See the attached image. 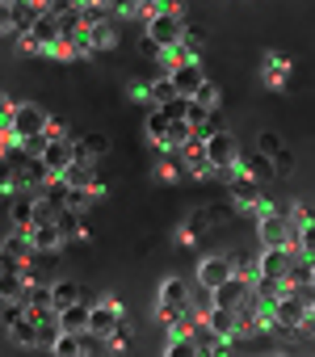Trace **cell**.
Segmentation results:
<instances>
[{"mask_svg":"<svg viewBox=\"0 0 315 357\" xmlns=\"http://www.w3.org/2000/svg\"><path fill=\"white\" fill-rule=\"evenodd\" d=\"M5 130H9V143H34V139H47V130H51V114H47L38 101H26V105H17V109L5 118Z\"/></svg>","mask_w":315,"mask_h":357,"instance_id":"6da1fadb","label":"cell"},{"mask_svg":"<svg viewBox=\"0 0 315 357\" xmlns=\"http://www.w3.org/2000/svg\"><path fill=\"white\" fill-rule=\"evenodd\" d=\"M256 231H261V244H265V248H298V227H294V219H290V215L261 211Z\"/></svg>","mask_w":315,"mask_h":357,"instance_id":"7a4b0ae2","label":"cell"},{"mask_svg":"<svg viewBox=\"0 0 315 357\" xmlns=\"http://www.w3.org/2000/svg\"><path fill=\"white\" fill-rule=\"evenodd\" d=\"M185 30H190V26L181 22V13H155V17H147V38L160 47L164 55L185 43Z\"/></svg>","mask_w":315,"mask_h":357,"instance_id":"3957f363","label":"cell"},{"mask_svg":"<svg viewBox=\"0 0 315 357\" xmlns=\"http://www.w3.org/2000/svg\"><path fill=\"white\" fill-rule=\"evenodd\" d=\"M190 298H194V290H190L181 278H169V282L160 286V307H155L160 324H181V315L190 311Z\"/></svg>","mask_w":315,"mask_h":357,"instance_id":"277c9868","label":"cell"},{"mask_svg":"<svg viewBox=\"0 0 315 357\" xmlns=\"http://www.w3.org/2000/svg\"><path fill=\"white\" fill-rule=\"evenodd\" d=\"M43 164L51 168V176H63V172L76 164V143H72V139H51V135H47V147H43Z\"/></svg>","mask_w":315,"mask_h":357,"instance_id":"5b68a950","label":"cell"},{"mask_svg":"<svg viewBox=\"0 0 315 357\" xmlns=\"http://www.w3.org/2000/svg\"><path fill=\"white\" fill-rule=\"evenodd\" d=\"M206 155H210V164H215V168H231V164H240V160H244V155H240V143H236L227 130L206 139Z\"/></svg>","mask_w":315,"mask_h":357,"instance_id":"8992f818","label":"cell"},{"mask_svg":"<svg viewBox=\"0 0 315 357\" xmlns=\"http://www.w3.org/2000/svg\"><path fill=\"white\" fill-rule=\"evenodd\" d=\"M26 236H30L34 252H59V244H68L63 231H59V219H43V223H34Z\"/></svg>","mask_w":315,"mask_h":357,"instance_id":"52a82bcc","label":"cell"},{"mask_svg":"<svg viewBox=\"0 0 315 357\" xmlns=\"http://www.w3.org/2000/svg\"><path fill=\"white\" fill-rule=\"evenodd\" d=\"M290 265H294V248H265L261 261H256V273L265 278H290Z\"/></svg>","mask_w":315,"mask_h":357,"instance_id":"ba28073f","label":"cell"},{"mask_svg":"<svg viewBox=\"0 0 315 357\" xmlns=\"http://www.w3.org/2000/svg\"><path fill=\"white\" fill-rule=\"evenodd\" d=\"M252 298V282L244 278V273H236V278H227L223 286H215V303L219 307H244Z\"/></svg>","mask_w":315,"mask_h":357,"instance_id":"9c48e42d","label":"cell"},{"mask_svg":"<svg viewBox=\"0 0 315 357\" xmlns=\"http://www.w3.org/2000/svg\"><path fill=\"white\" fill-rule=\"evenodd\" d=\"M122 324V307L118 303H93V319H89V332H97L101 340H109Z\"/></svg>","mask_w":315,"mask_h":357,"instance_id":"30bf717a","label":"cell"},{"mask_svg":"<svg viewBox=\"0 0 315 357\" xmlns=\"http://www.w3.org/2000/svg\"><path fill=\"white\" fill-rule=\"evenodd\" d=\"M227 278H236V265H231V257H206L202 265H198V286H223Z\"/></svg>","mask_w":315,"mask_h":357,"instance_id":"8fae6325","label":"cell"},{"mask_svg":"<svg viewBox=\"0 0 315 357\" xmlns=\"http://www.w3.org/2000/svg\"><path fill=\"white\" fill-rule=\"evenodd\" d=\"M55 319H59V332H76V336H80V332H89L93 303H84V298H80V303H68V307H59Z\"/></svg>","mask_w":315,"mask_h":357,"instance_id":"7c38bea8","label":"cell"},{"mask_svg":"<svg viewBox=\"0 0 315 357\" xmlns=\"http://www.w3.org/2000/svg\"><path fill=\"white\" fill-rule=\"evenodd\" d=\"M231 202L240 206V211H265V202H261V185H256V176H236L231 181Z\"/></svg>","mask_w":315,"mask_h":357,"instance_id":"4fadbf2b","label":"cell"},{"mask_svg":"<svg viewBox=\"0 0 315 357\" xmlns=\"http://www.w3.org/2000/svg\"><path fill=\"white\" fill-rule=\"evenodd\" d=\"M169 76H173V84H177V93H181V97H194V93L206 84L202 63H177V68H169Z\"/></svg>","mask_w":315,"mask_h":357,"instance_id":"5bb4252c","label":"cell"},{"mask_svg":"<svg viewBox=\"0 0 315 357\" xmlns=\"http://www.w3.org/2000/svg\"><path fill=\"white\" fill-rule=\"evenodd\" d=\"M34 219H38V198H34V194H22V198L9 202V223H13V231H30Z\"/></svg>","mask_w":315,"mask_h":357,"instance_id":"9a60e30c","label":"cell"},{"mask_svg":"<svg viewBox=\"0 0 315 357\" xmlns=\"http://www.w3.org/2000/svg\"><path fill=\"white\" fill-rule=\"evenodd\" d=\"M206 324L223 336V340H236L240 336V307H210V315H206Z\"/></svg>","mask_w":315,"mask_h":357,"instance_id":"2e32d148","label":"cell"},{"mask_svg":"<svg viewBox=\"0 0 315 357\" xmlns=\"http://www.w3.org/2000/svg\"><path fill=\"white\" fill-rule=\"evenodd\" d=\"M109 139L105 135H84V139H76V160H84V164H93V160H105L109 155Z\"/></svg>","mask_w":315,"mask_h":357,"instance_id":"e0dca14e","label":"cell"},{"mask_svg":"<svg viewBox=\"0 0 315 357\" xmlns=\"http://www.w3.org/2000/svg\"><path fill=\"white\" fill-rule=\"evenodd\" d=\"M252 294L261 298V307H269V311H273V303L286 294V282H282V278H265V273H256V282H252Z\"/></svg>","mask_w":315,"mask_h":357,"instance_id":"ac0fdd59","label":"cell"},{"mask_svg":"<svg viewBox=\"0 0 315 357\" xmlns=\"http://www.w3.org/2000/svg\"><path fill=\"white\" fill-rule=\"evenodd\" d=\"M210 227H215V215H210V211H202V206H198V211H190L185 231H181V244H194V240H198V236H206Z\"/></svg>","mask_w":315,"mask_h":357,"instance_id":"d6986e66","label":"cell"},{"mask_svg":"<svg viewBox=\"0 0 315 357\" xmlns=\"http://www.w3.org/2000/svg\"><path fill=\"white\" fill-rule=\"evenodd\" d=\"M181 93H177V84H173V76L164 72V76H155L151 84H147V101L151 105H169V101H177Z\"/></svg>","mask_w":315,"mask_h":357,"instance_id":"ffe728a7","label":"cell"},{"mask_svg":"<svg viewBox=\"0 0 315 357\" xmlns=\"http://www.w3.org/2000/svg\"><path fill=\"white\" fill-rule=\"evenodd\" d=\"M59 231H63V240H89V231H84V223H80V211H72V206H63L59 211Z\"/></svg>","mask_w":315,"mask_h":357,"instance_id":"44dd1931","label":"cell"},{"mask_svg":"<svg viewBox=\"0 0 315 357\" xmlns=\"http://www.w3.org/2000/svg\"><path fill=\"white\" fill-rule=\"evenodd\" d=\"M84 336V332H80ZM76 332H55V340H51V353L55 357H80L84 353V340H80Z\"/></svg>","mask_w":315,"mask_h":357,"instance_id":"7402d4cb","label":"cell"},{"mask_svg":"<svg viewBox=\"0 0 315 357\" xmlns=\"http://www.w3.org/2000/svg\"><path fill=\"white\" fill-rule=\"evenodd\" d=\"M9 336H13L17 344H38V340H43V324H38L34 315H26L22 324H13V328H9Z\"/></svg>","mask_w":315,"mask_h":357,"instance_id":"603a6c76","label":"cell"},{"mask_svg":"<svg viewBox=\"0 0 315 357\" xmlns=\"http://www.w3.org/2000/svg\"><path fill=\"white\" fill-rule=\"evenodd\" d=\"M109 5H101V0H84L80 5V22H84V30H93V26H105L109 22Z\"/></svg>","mask_w":315,"mask_h":357,"instance_id":"cb8c5ba5","label":"cell"},{"mask_svg":"<svg viewBox=\"0 0 315 357\" xmlns=\"http://www.w3.org/2000/svg\"><path fill=\"white\" fill-rule=\"evenodd\" d=\"M89 47H93V55H97V51H114V47H118V30H114L109 22H105V26H93V30H89Z\"/></svg>","mask_w":315,"mask_h":357,"instance_id":"d4e9b609","label":"cell"},{"mask_svg":"<svg viewBox=\"0 0 315 357\" xmlns=\"http://www.w3.org/2000/svg\"><path fill=\"white\" fill-rule=\"evenodd\" d=\"M147 139H151V143H160V147H164V139H169V114H164L160 105L147 114Z\"/></svg>","mask_w":315,"mask_h":357,"instance_id":"484cf974","label":"cell"},{"mask_svg":"<svg viewBox=\"0 0 315 357\" xmlns=\"http://www.w3.org/2000/svg\"><path fill=\"white\" fill-rule=\"evenodd\" d=\"M194 139V122L190 118H173L169 122V139H164V147H185Z\"/></svg>","mask_w":315,"mask_h":357,"instance_id":"4316f807","label":"cell"},{"mask_svg":"<svg viewBox=\"0 0 315 357\" xmlns=\"http://www.w3.org/2000/svg\"><path fill=\"white\" fill-rule=\"evenodd\" d=\"M164 353H169V357H198L202 349H198V340H194L190 332H177V336L164 344Z\"/></svg>","mask_w":315,"mask_h":357,"instance_id":"83f0119b","label":"cell"},{"mask_svg":"<svg viewBox=\"0 0 315 357\" xmlns=\"http://www.w3.org/2000/svg\"><path fill=\"white\" fill-rule=\"evenodd\" d=\"M240 164L248 168V176H256V181H261V176H269V172H273V160H269V155H261V151H252V155H244Z\"/></svg>","mask_w":315,"mask_h":357,"instance_id":"f1b7e54d","label":"cell"},{"mask_svg":"<svg viewBox=\"0 0 315 357\" xmlns=\"http://www.w3.org/2000/svg\"><path fill=\"white\" fill-rule=\"evenodd\" d=\"M80 298H84V286H76V282H55V307L80 303Z\"/></svg>","mask_w":315,"mask_h":357,"instance_id":"f546056e","label":"cell"},{"mask_svg":"<svg viewBox=\"0 0 315 357\" xmlns=\"http://www.w3.org/2000/svg\"><path fill=\"white\" fill-rule=\"evenodd\" d=\"M265 84H273V89L286 84V59H282V55H277V59H273V55L265 59Z\"/></svg>","mask_w":315,"mask_h":357,"instance_id":"4dcf8cb0","label":"cell"},{"mask_svg":"<svg viewBox=\"0 0 315 357\" xmlns=\"http://www.w3.org/2000/svg\"><path fill=\"white\" fill-rule=\"evenodd\" d=\"M282 147H286V143H282V135H277V130H261V135H256V151H261V155H269V160H273Z\"/></svg>","mask_w":315,"mask_h":357,"instance_id":"1f68e13d","label":"cell"},{"mask_svg":"<svg viewBox=\"0 0 315 357\" xmlns=\"http://www.w3.org/2000/svg\"><path fill=\"white\" fill-rule=\"evenodd\" d=\"M169 63H173V68H177V63H198V43L185 38L181 47H173V51H169Z\"/></svg>","mask_w":315,"mask_h":357,"instance_id":"d6a6232c","label":"cell"},{"mask_svg":"<svg viewBox=\"0 0 315 357\" xmlns=\"http://www.w3.org/2000/svg\"><path fill=\"white\" fill-rule=\"evenodd\" d=\"M194 101H198V105H206V109H219V84H215V80H206V84L194 93Z\"/></svg>","mask_w":315,"mask_h":357,"instance_id":"836d02e7","label":"cell"},{"mask_svg":"<svg viewBox=\"0 0 315 357\" xmlns=\"http://www.w3.org/2000/svg\"><path fill=\"white\" fill-rule=\"evenodd\" d=\"M273 172H277V176H290V172H294V151H290V147H282V151L273 155Z\"/></svg>","mask_w":315,"mask_h":357,"instance_id":"e575fe53","label":"cell"},{"mask_svg":"<svg viewBox=\"0 0 315 357\" xmlns=\"http://www.w3.org/2000/svg\"><path fill=\"white\" fill-rule=\"evenodd\" d=\"M298 248H302V252L315 261V219H311L307 227H298Z\"/></svg>","mask_w":315,"mask_h":357,"instance_id":"d590c367","label":"cell"},{"mask_svg":"<svg viewBox=\"0 0 315 357\" xmlns=\"http://www.w3.org/2000/svg\"><path fill=\"white\" fill-rule=\"evenodd\" d=\"M160 109L169 114V122H173V118H185V114H190V97H177V101H169V105H160Z\"/></svg>","mask_w":315,"mask_h":357,"instance_id":"8d00e7d4","label":"cell"},{"mask_svg":"<svg viewBox=\"0 0 315 357\" xmlns=\"http://www.w3.org/2000/svg\"><path fill=\"white\" fill-rule=\"evenodd\" d=\"M126 344H130V328H126V319H122V324H118V332L109 336V349H126Z\"/></svg>","mask_w":315,"mask_h":357,"instance_id":"74e56055","label":"cell"},{"mask_svg":"<svg viewBox=\"0 0 315 357\" xmlns=\"http://www.w3.org/2000/svg\"><path fill=\"white\" fill-rule=\"evenodd\" d=\"M290 219H294V227H307V223H311L315 215H311L307 206H294V211H290Z\"/></svg>","mask_w":315,"mask_h":357,"instance_id":"f35d334b","label":"cell"},{"mask_svg":"<svg viewBox=\"0 0 315 357\" xmlns=\"http://www.w3.org/2000/svg\"><path fill=\"white\" fill-rule=\"evenodd\" d=\"M181 172H185L181 164H164V168H160V181H177V176H181Z\"/></svg>","mask_w":315,"mask_h":357,"instance_id":"ab89813d","label":"cell"},{"mask_svg":"<svg viewBox=\"0 0 315 357\" xmlns=\"http://www.w3.org/2000/svg\"><path fill=\"white\" fill-rule=\"evenodd\" d=\"M307 328L315 332V298H311V319H307Z\"/></svg>","mask_w":315,"mask_h":357,"instance_id":"60d3db41","label":"cell"},{"mask_svg":"<svg viewBox=\"0 0 315 357\" xmlns=\"http://www.w3.org/2000/svg\"><path fill=\"white\" fill-rule=\"evenodd\" d=\"M311 290H315V265H311Z\"/></svg>","mask_w":315,"mask_h":357,"instance_id":"b9f144b4","label":"cell"},{"mask_svg":"<svg viewBox=\"0 0 315 357\" xmlns=\"http://www.w3.org/2000/svg\"><path fill=\"white\" fill-rule=\"evenodd\" d=\"M76 5H84V0H76Z\"/></svg>","mask_w":315,"mask_h":357,"instance_id":"7bdbcfd3","label":"cell"}]
</instances>
